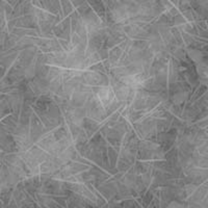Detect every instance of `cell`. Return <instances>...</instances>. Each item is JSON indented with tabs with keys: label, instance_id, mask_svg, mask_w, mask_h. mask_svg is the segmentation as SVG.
<instances>
[{
	"label": "cell",
	"instance_id": "cell-1",
	"mask_svg": "<svg viewBox=\"0 0 208 208\" xmlns=\"http://www.w3.org/2000/svg\"><path fill=\"white\" fill-rule=\"evenodd\" d=\"M193 59H197V61H199V59H201V53L199 52V51H197V52H194L193 53Z\"/></svg>",
	"mask_w": 208,
	"mask_h": 208
}]
</instances>
